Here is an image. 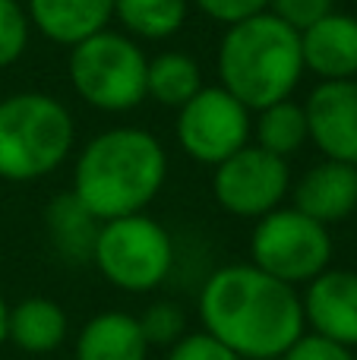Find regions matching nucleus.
<instances>
[{
    "label": "nucleus",
    "instance_id": "23",
    "mask_svg": "<svg viewBox=\"0 0 357 360\" xmlns=\"http://www.w3.org/2000/svg\"><path fill=\"white\" fill-rule=\"evenodd\" d=\"M332 10H335V0H269V6H266V13L282 19L294 32L310 29V25L320 22Z\"/></svg>",
    "mask_w": 357,
    "mask_h": 360
},
{
    "label": "nucleus",
    "instance_id": "20",
    "mask_svg": "<svg viewBox=\"0 0 357 360\" xmlns=\"http://www.w3.org/2000/svg\"><path fill=\"white\" fill-rule=\"evenodd\" d=\"M307 143V114H304V105H297L294 98H285L253 111V146L288 162Z\"/></svg>",
    "mask_w": 357,
    "mask_h": 360
},
{
    "label": "nucleus",
    "instance_id": "1",
    "mask_svg": "<svg viewBox=\"0 0 357 360\" xmlns=\"http://www.w3.org/2000/svg\"><path fill=\"white\" fill-rule=\"evenodd\" d=\"M202 332L244 360H278L307 332L297 288L253 262L215 269L200 291Z\"/></svg>",
    "mask_w": 357,
    "mask_h": 360
},
{
    "label": "nucleus",
    "instance_id": "16",
    "mask_svg": "<svg viewBox=\"0 0 357 360\" xmlns=\"http://www.w3.org/2000/svg\"><path fill=\"white\" fill-rule=\"evenodd\" d=\"M70 335V319L57 300L51 297H25L10 307L6 342L16 345L25 354H51Z\"/></svg>",
    "mask_w": 357,
    "mask_h": 360
},
{
    "label": "nucleus",
    "instance_id": "9",
    "mask_svg": "<svg viewBox=\"0 0 357 360\" xmlns=\"http://www.w3.org/2000/svg\"><path fill=\"white\" fill-rule=\"evenodd\" d=\"M212 174V196L228 215L259 221L263 215L275 212L291 193V168L285 158L259 149V146H244L215 165Z\"/></svg>",
    "mask_w": 357,
    "mask_h": 360
},
{
    "label": "nucleus",
    "instance_id": "6",
    "mask_svg": "<svg viewBox=\"0 0 357 360\" xmlns=\"http://www.w3.org/2000/svg\"><path fill=\"white\" fill-rule=\"evenodd\" d=\"M92 266L108 285L126 294H149L164 285L174 269V240L152 215H124L101 221Z\"/></svg>",
    "mask_w": 357,
    "mask_h": 360
},
{
    "label": "nucleus",
    "instance_id": "5",
    "mask_svg": "<svg viewBox=\"0 0 357 360\" xmlns=\"http://www.w3.org/2000/svg\"><path fill=\"white\" fill-rule=\"evenodd\" d=\"M145 70H149V57L143 44L114 29H101L70 48L67 60L73 92L89 108L105 114H124L143 105Z\"/></svg>",
    "mask_w": 357,
    "mask_h": 360
},
{
    "label": "nucleus",
    "instance_id": "25",
    "mask_svg": "<svg viewBox=\"0 0 357 360\" xmlns=\"http://www.w3.org/2000/svg\"><path fill=\"white\" fill-rule=\"evenodd\" d=\"M190 4H193L202 16H209L212 22L228 29V25H238V22H244V19L266 13L269 0H190Z\"/></svg>",
    "mask_w": 357,
    "mask_h": 360
},
{
    "label": "nucleus",
    "instance_id": "19",
    "mask_svg": "<svg viewBox=\"0 0 357 360\" xmlns=\"http://www.w3.org/2000/svg\"><path fill=\"white\" fill-rule=\"evenodd\" d=\"M190 0H114V19L133 41H168L183 29Z\"/></svg>",
    "mask_w": 357,
    "mask_h": 360
},
{
    "label": "nucleus",
    "instance_id": "3",
    "mask_svg": "<svg viewBox=\"0 0 357 360\" xmlns=\"http://www.w3.org/2000/svg\"><path fill=\"white\" fill-rule=\"evenodd\" d=\"M215 73L219 86L250 111L291 98L304 79L301 32L272 13L228 25L215 54Z\"/></svg>",
    "mask_w": 357,
    "mask_h": 360
},
{
    "label": "nucleus",
    "instance_id": "26",
    "mask_svg": "<svg viewBox=\"0 0 357 360\" xmlns=\"http://www.w3.org/2000/svg\"><path fill=\"white\" fill-rule=\"evenodd\" d=\"M278 360H357V357L345 345L329 342V338L313 335V332H304Z\"/></svg>",
    "mask_w": 357,
    "mask_h": 360
},
{
    "label": "nucleus",
    "instance_id": "15",
    "mask_svg": "<svg viewBox=\"0 0 357 360\" xmlns=\"http://www.w3.org/2000/svg\"><path fill=\"white\" fill-rule=\"evenodd\" d=\"M149 351L139 316L124 310L95 313L76 338V360H149Z\"/></svg>",
    "mask_w": 357,
    "mask_h": 360
},
{
    "label": "nucleus",
    "instance_id": "10",
    "mask_svg": "<svg viewBox=\"0 0 357 360\" xmlns=\"http://www.w3.org/2000/svg\"><path fill=\"white\" fill-rule=\"evenodd\" d=\"M304 114L320 155L357 168V79L316 82L304 101Z\"/></svg>",
    "mask_w": 357,
    "mask_h": 360
},
{
    "label": "nucleus",
    "instance_id": "2",
    "mask_svg": "<svg viewBox=\"0 0 357 360\" xmlns=\"http://www.w3.org/2000/svg\"><path fill=\"white\" fill-rule=\"evenodd\" d=\"M168 180V152L143 127H111L79 149L73 193L98 221L145 212Z\"/></svg>",
    "mask_w": 357,
    "mask_h": 360
},
{
    "label": "nucleus",
    "instance_id": "14",
    "mask_svg": "<svg viewBox=\"0 0 357 360\" xmlns=\"http://www.w3.org/2000/svg\"><path fill=\"white\" fill-rule=\"evenodd\" d=\"M22 6L32 29L60 48H76L114 19V0H25Z\"/></svg>",
    "mask_w": 357,
    "mask_h": 360
},
{
    "label": "nucleus",
    "instance_id": "18",
    "mask_svg": "<svg viewBox=\"0 0 357 360\" xmlns=\"http://www.w3.org/2000/svg\"><path fill=\"white\" fill-rule=\"evenodd\" d=\"M202 86H206V82H202V67L187 51H162V54L149 57L145 98L158 101L162 108L181 111Z\"/></svg>",
    "mask_w": 357,
    "mask_h": 360
},
{
    "label": "nucleus",
    "instance_id": "21",
    "mask_svg": "<svg viewBox=\"0 0 357 360\" xmlns=\"http://www.w3.org/2000/svg\"><path fill=\"white\" fill-rule=\"evenodd\" d=\"M139 329H143L149 348H171L187 335V316L174 300H155L139 316Z\"/></svg>",
    "mask_w": 357,
    "mask_h": 360
},
{
    "label": "nucleus",
    "instance_id": "8",
    "mask_svg": "<svg viewBox=\"0 0 357 360\" xmlns=\"http://www.w3.org/2000/svg\"><path fill=\"white\" fill-rule=\"evenodd\" d=\"M174 136L187 158L215 168L253 143V111L228 89L202 86L177 111Z\"/></svg>",
    "mask_w": 357,
    "mask_h": 360
},
{
    "label": "nucleus",
    "instance_id": "11",
    "mask_svg": "<svg viewBox=\"0 0 357 360\" xmlns=\"http://www.w3.org/2000/svg\"><path fill=\"white\" fill-rule=\"evenodd\" d=\"M304 323L313 335L339 342L345 348H357V272L332 269L316 275L301 294Z\"/></svg>",
    "mask_w": 357,
    "mask_h": 360
},
{
    "label": "nucleus",
    "instance_id": "7",
    "mask_svg": "<svg viewBox=\"0 0 357 360\" xmlns=\"http://www.w3.org/2000/svg\"><path fill=\"white\" fill-rule=\"evenodd\" d=\"M332 234L294 205H278L253 224L250 262L291 288L310 285L332 266Z\"/></svg>",
    "mask_w": 357,
    "mask_h": 360
},
{
    "label": "nucleus",
    "instance_id": "12",
    "mask_svg": "<svg viewBox=\"0 0 357 360\" xmlns=\"http://www.w3.org/2000/svg\"><path fill=\"white\" fill-rule=\"evenodd\" d=\"M304 73L320 82L357 79V16L332 10L301 32Z\"/></svg>",
    "mask_w": 357,
    "mask_h": 360
},
{
    "label": "nucleus",
    "instance_id": "13",
    "mask_svg": "<svg viewBox=\"0 0 357 360\" xmlns=\"http://www.w3.org/2000/svg\"><path fill=\"white\" fill-rule=\"evenodd\" d=\"M294 209L320 224H335L354 215L357 209V168L345 162H329L323 158L320 165L307 171L297 184H291Z\"/></svg>",
    "mask_w": 357,
    "mask_h": 360
},
{
    "label": "nucleus",
    "instance_id": "4",
    "mask_svg": "<svg viewBox=\"0 0 357 360\" xmlns=\"http://www.w3.org/2000/svg\"><path fill=\"white\" fill-rule=\"evenodd\" d=\"M76 143L73 114L48 92L0 98V180L32 184L54 174Z\"/></svg>",
    "mask_w": 357,
    "mask_h": 360
},
{
    "label": "nucleus",
    "instance_id": "27",
    "mask_svg": "<svg viewBox=\"0 0 357 360\" xmlns=\"http://www.w3.org/2000/svg\"><path fill=\"white\" fill-rule=\"evenodd\" d=\"M6 326H10V304H6V297L0 294V345L6 342Z\"/></svg>",
    "mask_w": 357,
    "mask_h": 360
},
{
    "label": "nucleus",
    "instance_id": "22",
    "mask_svg": "<svg viewBox=\"0 0 357 360\" xmlns=\"http://www.w3.org/2000/svg\"><path fill=\"white\" fill-rule=\"evenodd\" d=\"M29 13L22 0H0V70L13 67L29 48Z\"/></svg>",
    "mask_w": 357,
    "mask_h": 360
},
{
    "label": "nucleus",
    "instance_id": "24",
    "mask_svg": "<svg viewBox=\"0 0 357 360\" xmlns=\"http://www.w3.org/2000/svg\"><path fill=\"white\" fill-rule=\"evenodd\" d=\"M168 360H244V357H238L209 332H187L181 342L168 348Z\"/></svg>",
    "mask_w": 357,
    "mask_h": 360
},
{
    "label": "nucleus",
    "instance_id": "17",
    "mask_svg": "<svg viewBox=\"0 0 357 360\" xmlns=\"http://www.w3.org/2000/svg\"><path fill=\"white\" fill-rule=\"evenodd\" d=\"M44 224H48L51 243H54V250L63 259L92 262L95 237H98L101 221L70 190L48 202V209H44Z\"/></svg>",
    "mask_w": 357,
    "mask_h": 360
}]
</instances>
